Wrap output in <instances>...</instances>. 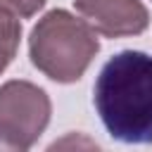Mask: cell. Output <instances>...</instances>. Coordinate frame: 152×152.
I'll return each instance as SVG.
<instances>
[{
	"instance_id": "8992f818",
	"label": "cell",
	"mask_w": 152,
	"mask_h": 152,
	"mask_svg": "<svg viewBox=\"0 0 152 152\" xmlns=\"http://www.w3.org/2000/svg\"><path fill=\"white\" fill-rule=\"evenodd\" d=\"M48 0H0V7L14 12L19 19H28L33 14H38V10L45 7Z\"/></svg>"
},
{
	"instance_id": "6da1fadb",
	"label": "cell",
	"mask_w": 152,
	"mask_h": 152,
	"mask_svg": "<svg viewBox=\"0 0 152 152\" xmlns=\"http://www.w3.org/2000/svg\"><path fill=\"white\" fill-rule=\"evenodd\" d=\"M93 102L114 140L152 142V55L121 50L109 57L97 74Z\"/></svg>"
},
{
	"instance_id": "277c9868",
	"label": "cell",
	"mask_w": 152,
	"mask_h": 152,
	"mask_svg": "<svg viewBox=\"0 0 152 152\" xmlns=\"http://www.w3.org/2000/svg\"><path fill=\"white\" fill-rule=\"evenodd\" d=\"M76 12L104 38L140 36L150 26V12L140 0H74Z\"/></svg>"
},
{
	"instance_id": "7a4b0ae2",
	"label": "cell",
	"mask_w": 152,
	"mask_h": 152,
	"mask_svg": "<svg viewBox=\"0 0 152 152\" xmlns=\"http://www.w3.org/2000/svg\"><path fill=\"white\" fill-rule=\"evenodd\" d=\"M100 52L97 31L69 10H50L28 36L31 64L55 83H76Z\"/></svg>"
},
{
	"instance_id": "3957f363",
	"label": "cell",
	"mask_w": 152,
	"mask_h": 152,
	"mask_svg": "<svg viewBox=\"0 0 152 152\" xmlns=\"http://www.w3.org/2000/svg\"><path fill=\"white\" fill-rule=\"evenodd\" d=\"M52 114L50 95L24 78L0 86V147L28 150L45 133Z\"/></svg>"
},
{
	"instance_id": "5b68a950",
	"label": "cell",
	"mask_w": 152,
	"mask_h": 152,
	"mask_svg": "<svg viewBox=\"0 0 152 152\" xmlns=\"http://www.w3.org/2000/svg\"><path fill=\"white\" fill-rule=\"evenodd\" d=\"M21 43V21L14 12L0 7V74L14 62Z\"/></svg>"
}]
</instances>
